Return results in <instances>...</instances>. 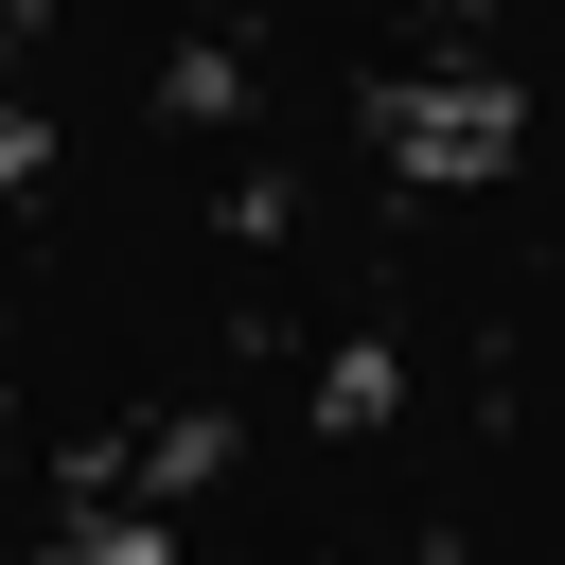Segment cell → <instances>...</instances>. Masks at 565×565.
Segmentation results:
<instances>
[{"label":"cell","mask_w":565,"mask_h":565,"mask_svg":"<svg viewBox=\"0 0 565 565\" xmlns=\"http://www.w3.org/2000/svg\"><path fill=\"white\" fill-rule=\"evenodd\" d=\"M388 159H406V177H494V159H512V88H494V71L388 88Z\"/></svg>","instance_id":"6da1fadb"}]
</instances>
